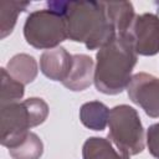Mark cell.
<instances>
[{"mask_svg":"<svg viewBox=\"0 0 159 159\" xmlns=\"http://www.w3.org/2000/svg\"><path fill=\"white\" fill-rule=\"evenodd\" d=\"M82 159H129V155L114 148L109 139L91 137L83 144Z\"/></svg>","mask_w":159,"mask_h":159,"instance_id":"30bf717a","label":"cell"},{"mask_svg":"<svg viewBox=\"0 0 159 159\" xmlns=\"http://www.w3.org/2000/svg\"><path fill=\"white\" fill-rule=\"evenodd\" d=\"M48 116V106L42 98H29L1 106V144L7 149L19 145L30 128L42 124Z\"/></svg>","mask_w":159,"mask_h":159,"instance_id":"3957f363","label":"cell"},{"mask_svg":"<svg viewBox=\"0 0 159 159\" xmlns=\"http://www.w3.org/2000/svg\"><path fill=\"white\" fill-rule=\"evenodd\" d=\"M93 60L87 55H73L72 67L67 78L62 82L65 87L71 91H84L88 88L94 78Z\"/></svg>","mask_w":159,"mask_h":159,"instance_id":"9c48e42d","label":"cell"},{"mask_svg":"<svg viewBox=\"0 0 159 159\" xmlns=\"http://www.w3.org/2000/svg\"><path fill=\"white\" fill-rule=\"evenodd\" d=\"M6 71L14 80L22 84H27L37 76V62L30 55L19 53L7 62Z\"/></svg>","mask_w":159,"mask_h":159,"instance_id":"7c38bea8","label":"cell"},{"mask_svg":"<svg viewBox=\"0 0 159 159\" xmlns=\"http://www.w3.org/2000/svg\"><path fill=\"white\" fill-rule=\"evenodd\" d=\"M94 86L104 94H118L127 88L137 63V52L128 34L117 35L97 52Z\"/></svg>","mask_w":159,"mask_h":159,"instance_id":"7a4b0ae2","label":"cell"},{"mask_svg":"<svg viewBox=\"0 0 159 159\" xmlns=\"http://www.w3.org/2000/svg\"><path fill=\"white\" fill-rule=\"evenodd\" d=\"M155 4H157V5H159V2H155Z\"/></svg>","mask_w":159,"mask_h":159,"instance_id":"ac0fdd59","label":"cell"},{"mask_svg":"<svg viewBox=\"0 0 159 159\" xmlns=\"http://www.w3.org/2000/svg\"><path fill=\"white\" fill-rule=\"evenodd\" d=\"M147 145L150 154L159 159V123H155L148 128L147 132Z\"/></svg>","mask_w":159,"mask_h":159,"instance_id":"e0dca14e","label":"cell"},{"mask_svg":"<svg viewBox=\"0 0 159 159\" xmlns=\"http://www.w3.org/2000/svg\"><path fill=\"white\" fill-rule=\"evenodd\" d=\"M108 127V139L118 150L129 157L143 152L144 129L138 112L133 107L120 104L109 109Z\"/></svg>","mask_w":159,"mask_h":159,"instance_id":"277c9868","label":"cell"},{"mask_svg":"<svg viewBox=\"0 0 159 159\" xmlns=\"http://www.w3.org/2000/svg\"><path fill=\"white\" fill-rule=\"evenodd\" d=\"M47 5L65 17L67 39L84 43L88 50L102 48L117 36L104 1H48Z\"/></svg>","mask_w":159,"mask_h":159,"instance_id":"6da1fadb","label":"cell"},{"mask_svg":"<svg viewBox=\"0 0 159 159\" xmlns=\"http://www.w3.org/2000/svg\"><path fill=\"white\" fill-rule=\"evenodd\" d=\"M24 36L26 42L35 48L46 51L56 48L67 39L66 20L51 9L34 11L26 17Z\"/></svg>","mask_w":159,"mask_h":159,"instance_id":"5b68a950","label":"cell"},{"mask_svg":"<svg viewBox=\"0 0 159 159\" xmlns=\"http://www.w3.org/2000/svg\"><path fill=\"white\" fill-rule=\"evenodd\" d=\"M30 5L29 1H0V37L5 39L10 35L16 25L20 12Z\"/></svg>","mask_w":159,"mask_h":159,"instance_id":"5bb4252c","label":"cell"},{"mask_svg":"<svg viewBox=\"0 0 159 159\" xmlns=\"http://www.w3.org/2000/svg\"><path fill=\"white\" fill-rule=\"evenodd\" d=\"M109 109L99 101H91L82 104L80 119L82 124L92 130H103L108 125Z\"/></svg>","mask_w":159,"mask_h":159,"instance_id":"4fadbf2b","label":"cell"},{"mask_svg":"<svg viewBox=\"0 0 159 159\" xmlns=\"http://www.w3.org/2000/svg\"><path fill=\"white\" fill-rule=\"evenodd\" d=\"M127 92L129 99L138 104L147 116L152 118L159 117V78L139 72L132 76Z\"/></svg>","mask_w":159,"mask_h":159,"instance_id":"8992f818","label":"cell"},{"mask_svg":"<svg viewBox=\"0 0 159 159\" xmlns=\"http://www.w3.org/2000/svg\"><path fill=\"white\" fill-rule=\"evenodd\" d=\"M25 93V84L14 80L5 67L1 68V106L19 102Z\"/></svg>","mask_w":159,"mask_h":159,"instance_id":"2e32d148","label":"cell"},{"mask_svg":"<svg viewBox=\"0 0 159 159\" xmlns=\"http://www.w3.org/2000/svg\"><path fill=\"white\" fill-rule=\"evenodd\" d=\"M9 153L14 159H39L43 153V144L35 133L30 132L19 145L9 149Z\"/></svg>","mask_w":159,"mask_h":159,"instance_id":"9a60e30c","label":"cell"},{"mask_svg":"<svg viewBox=\"0 0 159 159\" xmlns=\"http://www.w3.org/2000/svg\"><path fill=\"white\" fill-rule=\"evenodd\" d=\"M106 7L117 35L128 34L135 17L133 4L129 1H109L106 2Z\"/></svg>","mask_w":159,"mask_h":159,"instance_id":"8fae6325","label":"cell"},{"mask_svg":"<svg viewBox=\"0 0 159 159\" xmlns=\"http://www.w3.org/2000/svg\"><path fill=\"white\" fill-rule=\"evenodd\" d=\"M73 55L63 47H56L45 51L40 57L41 72L52 81L63 82L72 67Z\"/></svg>","mask_w":159,"mask_h":159,"instance_id":"ba28073f","label":"cell"},{"mask_svg":"<svg viewBox=\"0 0 159 159\" xmlns=\"http://www.w3.org/2000/svg\"><path fill=\"white\" fill-rule=\"evenodd\" d=\"M128 35L137 55H157L159 52V16L149 12L135 15Z\"/></svg>","mask_w":159,"mask_h":159,"instance_id":"52a82bcc","label":"cell"}]
</instances>
